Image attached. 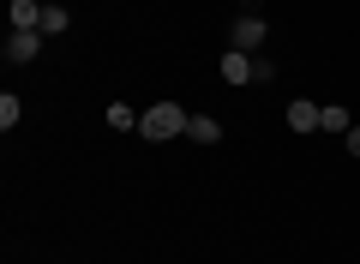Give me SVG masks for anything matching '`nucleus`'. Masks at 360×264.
<instances>
[{
    "label": "nucleus",
    "mask_w": 360,
    "mask_h": 264,
    "mask_svg": "<svg viewBox=\"0 0 360 264\" xmlns=\"http://www.w3.org/2000/svg\"><path fill=\"white\" fill-rule=\"evenodd\" d=\"M288 126L295 132H319V102H288Z\"/></svg>",
    "instance_id": "6"
},
{
    "label": "nucleus",
    "mask_w": 360,
    "mask_h": 264,
    "mask_svg": "<svg viewBox=\"0 0 360 264\" xmlns=\"http://www.w3.org/2000/svg\"><path fill=\"white\" fill-rule=\"evenodd\" d=\"M108 126H120V132H127V126H139V114H132L127 102H108Z\"/></svg>",
    "instance_id": "11"
},
{
    "label": "nucleus",
    "mask_w": 360,
    "mask_h": 264,
    "mask_svg": "<svg viewBox=\"0 0 360 264\" xmlns=\"http://www.w3.org/2000/svg\"><path fill=\"white\" fill-rule=\"evenodd\" d=\"M186 139H198V144H217V139H222L217 114H193V120H186Z\"/></svg>",
    "instance_id": "5"
},
{
    "label": "nucleus",
    "mask_w": 360,
    "mask_h": 264,
    "mask_svg": "<svg viewBox=\"0 0 360 264\" xmlns=\"http://www.w3.org/2000/svg\"><path fill=\"white\" fill-rule=\"evenodd\" d=\"M319 126H324V132H348V108H336V102L319 108Z\"/></svg>",
    "instance_id": "10"
},
{
    "label": "nucleus",
    "mask_w": 360,
    "mask_h": 264,
    "mask_svg": "<svg viewBox=\"0 0 360 264\" xmlns=\"http://www.w3.org/2000/svg\"><path fill=\"white\" fill-rule=\"evenodd\" d=\"M348 156H360V126H348Z\"/></svg>",
    "instance_id": "12"
},
{
    "label": "nucleus",
    "mask_w": 360,
    "mask_h": 264,
    "mask_svg": "<svg viewBox=\"0 0 360 264\" xmlns=\"http://www.w3.org/2000/svg\"><path fill=\"white\" fill-rule=\"evenodd\" d=\"M66 25H72V13H66V6H42V37H60Z\"/></svg>",
    "instance_id": "8"
},
{
    "label": "nucleus",
    "mask_w": 360,
    "mask_h": 264,
    "mask_svg": "<svg viewBox=\"0 0 360 264\" xmlns=\"http://www.w3.org/2000/svg\"><path fill=\"white\" fill-rule=\"evenodd\" d=\"M13 30H42V6L37 0H13Z\"/></svg>",
    "instance_id": "7"
},
{
    "label": "nucleus",
    "mask_w": 360,
    "mask_h": 264,
    "mask_svg": "<svg viewBox=\"0 0 360 264\" xmlns=\"http://www.w3.org/2000/svg\"><path fill=\"white\" fill-rule=\"evenodd\" d=\"M229 42H234L240 54H252L258 42H264V18H258V13H240V18H234V30H229Z\"/></svg>",
    "instance_id": "3"
},
{
    "label": "nucleus",
    "mask_w": 360,
    "mask_h": 264,
    "mask_svg": "<svg viewBox=\"0 0 360 264\" xmlns=\"http://www.w3.org/2000/svg\"><path fill=\"white\" fill-rule=\"evenodd\" d=\"M18 120H25V102H18L13 90H6V96H0V126H6V132H13Z\"/></svg>",
    "instance_id": "9"
},
{
    "label": "nucleus",
    "mask_w": 360,
    "mask_h": 264,
    "mask_svg": "<svg viewBox=\"0 0 360 264\" xmlns=\"http://www.w3.org/2000/svg\"><path fill=\"white\" fill-rule=\"evenodd\" d=\"M186 120H193V114L180 108V102H156V108L139 114V132H144L150 144H162V139H180V132H186Z\"/></svg>",
    "instance_id": "1"
},
{
    "label": "nucleus",
    "mask_w": 360,
    "mask_h": 264,
    "mask_svg": "<svg viewBox=\"0 0 360 264\" xmlns=\"http://www.w3.org/2000/svg\"><path fill=\"white\" fill-rule=\"evenodd\" d=\"M222 78H229V84H252V54L229 49V54H222Z\"/></svg>",
    "instance_id": "4"
},
{
    "label": "nucleus",
    "mask_w": 360,
    "mask_h": 264,
    "mask_svg": "<svg viewBox=\"0 0 360 264\" xmlns=\"http://www.w3.org/2000/svg\"><path fill=\"white\" fill-rule=\"evenodd\" d=\"M37 49H42V30H13V37H6V66H25V61H37Z\"/></svg>",
    "instance_id": "2"
}]
</instances>
